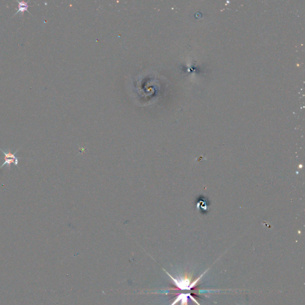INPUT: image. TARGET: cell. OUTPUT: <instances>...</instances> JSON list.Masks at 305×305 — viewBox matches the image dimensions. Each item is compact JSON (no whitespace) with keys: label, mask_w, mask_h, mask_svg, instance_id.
<instances>
[{"label":"cell","mask_w":305,"mask_h":305,"mask_svg":"<svg viewBox=\"0 0 305 305\" xmlns=\"http://www.w3.org/2000/svg\"><path fill=\"white\" fill-rule=\"evenodd\" d=\"M166 273H167L169 276L171 277V278L173 280L175 284L180 289H181L183 290H190L191 288H192L193 287H194L196 284L199 282V281L200 280V279L201 278L202 276L203 275V274H202L199 278H198L196 281H193L192 283H190V280H188V279H187V278H184V279H182V280H176V279H175L174 278H173V277L169 274H168L167 272H166Z\"/></svg>","instance_id":"cell-1"},{"label":"cell","mask_w":305,"mask_h":305,"mask_svg":"<svg viewBox=\"0 0 305 305\" xmlns=\"http://www.w3.org/2000/svg\"><path fill=\"white\" fill-rule=\"evenodd\" d=\"M19 4L18 5V10L17 11V12L15 14V15H13V17L15 16L17 14H18L19 13H23L25 11L29 12V10H27L29 8V5H28V1H17Z\"/></svg>","instance_id":"cell-2"},{"label":"cell","mask_w":305,"mask_h":305,"mask_svg":"<svg viewBox=\"0 0 305 305\" xmlns=\"http://www.w3.org/2000/svg\"><path fill=\"white\" fill-rule=\"evenodd\" d=\"M19 150V149H18L16 152H14V153H12V152H11L10 150H8V152H5L3 150H2L1 148H0V150H1V151L3 152V154H4V157H3V158H2V159H19V157L15 156V155L17 153Z\"/></svg>","instance_id":"cell-3"},{"label":"cell","mask_w":305,"mask_h":305,"mask_svg":"<svg viewBox=\"0 0 305 305\" xmlns=\"http://www.w3.org/2000/svg\"><path fill=\"white\" fill-rule=\"evenodd\" d=\"M4 160H5L4 162L3 163V164H2L1 166H0V169H1V168H3L4 165H6V164H7V165L8 166V167H9L10 169V167H11V164H15L16 166H17V167H19V166H18V161H19V159H4Z\"/></svg>","instance_id":"cell-4"}]
</instances>
